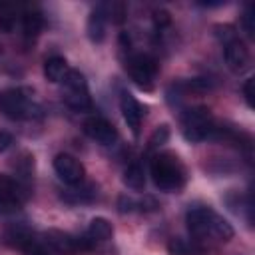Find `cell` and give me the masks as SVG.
I'll use <instances>...</instances> for the list:
<instances>
[{
  "instance_id": "cell-1",
  "label": "cell",
  "mask_w": 255,
  "mask_h": 255,
  "mask_svg": "<svg viewBox=\"0 0 255 255\" xmlns=\"http://www.w3.org/2000/svg\"><path fill=\"white\" fill-rule=\"evenodd\" d=\"M187 229L193 237V241H229L233 237V227L229 221H225L219 213H215L209 207H193L185 215Z\"/></svg>"
},
{
  "instance_id": "cell-2",
  "label": "cell",
  "mask_w": 255,
  "mask_h": 255,
  "mask_svg": "<svg viewBox=\"0 0 255 255\" xmlns=\"http://www.w3.org/2000/svg\"><path fill=\"white\" fill-rule=\"evenodd\" d=\"M149 175L157 189L179 191L185 185V167L181 159L171 151H157L149 159Z\"/></svg>"
},
{
  "instance_id": "cell-3",
  "label": "cell",
  "mask_w": 255,
  "mask_h": 255,
  "mask_svg": "<svg viewBox=\"0 0 255 255\" xmlns=\"http://www.w3.org/2000/svg\"><path fill=\"white\" fill-rule=\"evenodd\" d=\"M28 88H8L0 92V114L10 120H34L40 116V106Z\"/></svg>"
},
{
  "instance_id": "cell-4",
  "label": "cell",
  "mask_w": 255,
  "mask_h": 255,
  "mask_svg": "<svg viewBox=\"0 0 255 255\" xmlns=\"http://www.w3.org/2000/svg\"><path fill=\"white\" fill-rule=\"evenodd\" d=\"M215 128V120L205 106H195L189 108L181 114V133L187 141H203L209 139Z\"/></svg>"
},
{
  "instance_id": "cell-5",
  "label": "cell",
  "mask_w": 255,
  "mask_h": 255,
  "mask_svg": "<svg viewBox=\"0 0 255 255\" xmlns=\"http://www.w3.org/2000/svg\"><path fill=\"white\" fill-rule=\"evenodd\" d=\"M30 195L28 183L20 177L0 173V217L16 213Z\"/></svg>"
},
{
  "instance_id": "cell-6",
  "label": "cell",
  "mask_w": 255,
  "mask_h": 255,
  "mask_svg": "<svg viewBox=\"0 0 255 255\" xmlns=\"http://www.w3.org/2000/svg\"><path fill=\"white\" fill-rule=\"evenodd\" d=\"M64 84V102L76 110V112H88L92 110V98L88 90V82L80 70H70L66 78L62 80Z\"/></svg>"
},
{
  "instance_id": "cell-7",
  "label": "cell",
  "mask_w": 255,
  "mask_h": 255,
  "mask_svg": "<svg viewBox=\"0 0 255 255\" xmlns=\"http://www.w3.org/2000/svg\"><path fill=\"white\" fill-rule=\"evenodd\" d=\"M126 70L129 78L135 82V86H139L141 90H151L157 76V60L143 52L131 54L126 60Z\"/></svg>"
},
{
  "instance_id": "cell-8",
  "label": "cell",
  "mask_w": 255,
  "mask_h": 255,
  "mask_svg": "<svg viewBox=\"0 0 255 255\" xmlns=\"http://www.w3.org/2000/svg\"><path fill=\"white\" fill-rule=\"evenodd\" d=\"M44 243L52 249L54 255H76L80 251H88L90 245L86 241V237H76V235H70V233H64L60 229H48L44 235H42Z\"/></svg>"
},
{
  "instance_id": "cell-9",
  "label": "cell",
  "mask_w": 255,
  "mask_h": 255,
  "mask_svg": "<svg viewBox=\"0 0 255 255\" xmlns=\"http://www.w3.org/2000/svg\"><path fill=\"white\" fill-rule=\"evenodd\" d=\"M54 171L56 175L68 183V185H78L84 181V175H86V169L82 165V161L70 153H58L54 157Z\"/></svg>"
},
{
  "instance_id": "cell-10",
  "label": "cell",
  "mask_w": 255,
  "mask_h": 255,
  "mask_svg": "<svg viewBox=\"0 0 255 255\" xmlns=\"http://www.w3.org/2000/svg\"><path fill=\"white\" fill-rule=\"evenodd\" d=\"M84 133L100 145H114L118 141V129L114 124L100 116H92L84 122Z\"/></svg>"
},
{
  "instance_id": "cell-11",
  "label": "cell",
  "mask_w": 255,
  "mask_h": 255,
  "mask_svg": "<svg viewBox=\"0 0 255 255\" xmlns=\"http://www.w3.org/2000/svg\"><path fill=\"white\" fill-rule=\"evenodd\" d=\"M120 110H122V116L128 124V128L131 129L133 135L139 133V128H141V120H143V106L129 94V92H122L120 94Z\"/></svg>"
},
{
  "instance_id": "cell-12",
  "label": "cell",
  "mask_w": 255,
  "mask_h": 255,
  "mask_svg": "<svg viewBox=\"0 0 255 255\" xmlns=\"http://www.w3.org/2000/svg\"><path fill=\"white\" fill-rule=\"evenodd\" d=\"M223 52H225V62L233 72H243L249 64V52L245 48V44L239 40V36L231 38L229 42L223 44Z\"/></svg>"
},
{
  "instance_id": "cell-13",
  "label": "cell",
  "mask_w": 255,
  "mask_h": 255,
  "mask_svg": "<svg viewBox=\"0 0 255 255\" xmlns=\"http://www.w3.org/2000/svg\"><path fill=\"white\" fill-rule=\"evenodd\" d=\"M112 235H114V227H112V223H110L108 219H104V217L92 219L90 225H88V231L84 233V237H86L90 249L96 247L98 243H104V241L112 239Z\"/></svg>"
},
{
  "instance_id": "cell-14",
  "label": "cell",
  "mask_w": 255,
  "mask_h": 255,
  "mask_svg": "<svg viewBox=\"0 0 255 255\" xmlns=\"http://www.w3.org/2000/svg\"><path fill=\"white\" fill-rule=\"evenodd\" d=\"M106 22H108L106 10H104V4H100L96 6V10H92L88 18V38L94 44H100L106 38Z\"/></svg>"
},
{
  "instance_id": "cell-15",
  "label": "cell",
  "mask_w": 255,
  "mask_h": 255,
  "mask_svg": "<svg viewBox=\"0 0 255 255\" xmlns=\"http://www.w3.org/2000/svg\"><path fill=\"white\" fill-rule=\"evenodd\" d=\"M20 24H22V32L26 38H36L44 26V18L36 8H26L20 16Z\"/></svg>"
},
{
  "instance_id": "cell-16",
  "label": "cell",
  "mask_w": 255,
  "mask_h": 255,
  "mask_svg": "<svg viewBox=\"0 0 255 255\" xmlns=\"http://www.w3.org/2000/svg\"><path fill=\"white\" fill-rule=\"evenodd\" d=\"M68 72H70L68 62H66V58H62V56H50V58L44 62V76H46L50 82H54V84L62 82Z\"/></svg>"
},
{
  "instance_id": "cell-17",
  "label": "cell",
  "mask_w": 255,
  "mask_h": 255,
  "mask_svg": "<svg viewBox=\"0 0 255 255\" xmlns=\"http://www.w3.org/2000/svg\"><path fill=\"white\" fill-rule=\"evenodd\" d=\"M124 183L129 189H133V191H141L145 187V169H143V165L139 161H133V163H129L126 167V171H124Z\"/></svg>"
},
{
  "instance_id": "cell-18",
  "label": "cell",
  "mask_w": 255,
  "mask_h": 255,
  "mask_svg": "<svg viewBox=\"0 0 255 255\" xmlns=\"http://www.w3.org/2000/svg\"><path fill=\"white\" fill-rule=\"evenodd\" d=\"M20 16H22V12L16 6H12V4H0V30L12 32Z\"/></svg>"
},
{
  "instance_id": "cell-19",
  "label": "cell",
  "mask_w": 255,
  "mask_h": 255,
  "mask_svg": "<svg viewBox=\"0 0 255 255\" xmlns=\"http://www.w3.org/2000/svg\"><path fill=\"white\" fill-rule=\"evenodd\" d=\"M167 251H169V255H199L201 253V249L195 245V241L191 243V241H185L179 237H175L167 243Z\"/></svg>"
},
{
  "instance_id": "cell-20",
  "label": "cell",
  "mask_w": 255,
  "mask_h": 255,
  "mask_svg": "<svg viewBox=\"0 0 255 255\" xmlns=\"http://www.w3.org/2000/svg\"><path fill=\"white\" fill-rule=\"evenodd\" d=\"M82 183H84V181H82ZM82 183L72 185V189L66 191L64 197H66L68 201H72V203H84V201H90V199L94 197V185H82Z\"/></svg>"
},
{
  "instance_id": "cell-21",
  "label": "cell",
  "mask_w": 255,
  "mask_h": 255,
  "mask_svg": "<svg viewBox=\"0 0 255 255\" xmlns=\"http://www.w3.org/2000/svg\"><path fill=\"white\" fill-rule=\"evenodd\" d=\"M20 251H22V255H54L52 253V249L44 243V239H40V237H32V239H28L22 247H20Z\"/></svg>"
},
{
  "instance_id": "cell-22",
  "label": "cell",
  "mask_w": 255,
  "mask_h": 255,
  "mask_svg": "<svg viewBox=\"0 0 255 255\" xmlns=\"http://www.w3.org/2000/svg\"><path fill=\"white\" fill-rule=\"evenodd\" d=\"M167 137H169V129H167V126H159V128L151 133V137H149V147L153 149V147H157V145L165 143V141H167Z\"/></svg>"
},
{
  "instance_id": "cell-23",
  "label": "cell",
  "mask_w": 255,
  "mask_h": 255,
  "mask_svg": "<svg viewBox=\"0 0 255 255\" xmlns=\"http://www.w3.org/2000/svg\"><path fill=\"white\" fill-rule=\"evenodd\" d=\"M253 6L249 4L247 8H245V12H243V16H241V26H243V30H245V34L249 36V38H253Z\"/></svg>"
},
{
  "instance_id": "cell-24",
  "label": "cell",
  "mask_w": 255,
  "mask_h": 255,
  "mask_svg": "<svg viewBox=\"0 0 255 255\" xmlns=\"http://www.w3.org/2000/svg\"><path fill=\"white\" fill-rule=\"evenodd\" d=\"M12 143H14V135L6 129H0V153L8 151L12 147Z\"/></svg>"
},
{
  "instance_id": "cell-25",
  "label": "cell",
  "mask_w": 255,
  "mask_h": 255,
  "mask_svg": "<svg viewBox=\"0 0 255 255\" xmlns=\"http://www.w3.org/2000/svg\"><path fill=\"white\" fill-rule=\"evenodd\" d=\"M153 22H155V26L161 30L163 26H167V24H169V14H167L165 10H157V12L153 14Z\"/></svg>"
},
{
  "instance_id": "cell-26",
  "label": "cell",
  "mask_w": 255,
  "mask_h": 255,
  "mask_svg": "<svg viewBox=\"0 0 255 255\" xmlns=\"http://www.w3.org/2000/svg\"><path fill=\"white\" fill-rule=\"evenodd\" d=\"M243 96H245L247 106L253 108V78H249V80L243 84Z\"/></svg>"
}]
</instances>
